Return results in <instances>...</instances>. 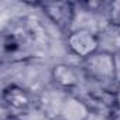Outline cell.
Returning <instances> with one entry per match:
<instances>
[{
  "label": "cell",
  "mask_w": 120,
  "mask_h": 120,
  "mask_svg": "<svg viewBox=\"0 0 120 120\" xmlns=\"http://www.w3.org/2000/svg\"><path fill=\"white\" fill-rule=\"evenodd\" d=\"M81 68L85 78L93 81L99 85H106L114 82V67H113V54L110 51L99 49L86 59H83Z\"/></svg>",
  "instance_id": "cell-1"
},
{
  "label": "cell",
  "mask_w": 120,
  "mask_h": 120,
  "mask_svg": "<svg viewBox=\"0 0 120 120\" xmlns=\"http://www.w3.org/2000/svg\"><path fill=\"white\" fill-rule=\"evenodd\" d=\"M2 105L9 116L19 119L26 114L31 107H34L35 102L26 88L17 83H10L2 92Z\"/></svg>",
  "instance_id": "cell-2"
},
{
  "label": "cell",
  "mask_w": 120,
  "mask_h": 120,
  "mask_svg": "<svg viewBox=\"0 0 120 120\" xmlns=\"http://www.w3.org/2000/svg\"><path fill=\"white\" fill-rule=\"evenodd\" d=\"M38 7L44 11V14L61 30L67 34L72 31V26L76 17L75 3L72 2H45L37 3Z\"/></svg>",
  "instance_id": "cell-3"
},
{
  "label": "cell",
  "mask_w": 120,
  "mask_h": 120,
  "mask_svg": "<svg viewBox=\"0 0 120 120\" xmlns=\"http://www.w3.org/2000/svg\"><path fill=\"white\" fill-rule=\"evenodd\" d=\"M67 45L69 51L82 61L100 49L99 35L89 28L72 30L67 37Z\"/></svg>",
  "instance_id": "cell-4"
},
{
  "label": "cell",
  "mask_w": 120,
  "mask_h": 120,
  "mask_svg": "<svg viewBox=\"0 0 120 120\" xmlns=\"http://www.w3.org/2000/svg\"><path fill=\"white\" fill-rule=\"evenodd\" d=\"M86 79L81 67H75L71 64H56L51 69V81L52 85L61 88L67 92H71L81 86L82 81Z\"/></svg>",
  "instance_id": "cell-5"
},
{
  "label": "cell",
  "mask_w": 120,
  "mask_h": 120,
  "mask_svg": "<svg viewBox=\"0 0 120 120\" xmlns=\"http://www.w3.org/2000/svg\"><path fill=\"white\" fill-rule=\"evenodd\" d=\"M68 93H71V92H67V90H64L61 88L52 85L51 88H47L40 93V96L37 99V106L49 119L58 120L62 103H64L65 98L68 96Z\"/></svg>",
  "instance_id": "cell-6"
},
{
  "label": "cell",
  "mask_w": 120,
  "mask_h": 120,
  "mask_svg": "<svg viewBox=\"0 0 120 120\" xmlns=\"http://www.w3.org/2000/svg\"><path fill=\"white\" fill-rule=\"evenodd\" d=\"M90 113L92 109L89 107L86 100L71 92L62 103L58 120H88L90 117Z\"/></svg>",
  "instance_id": "cell-7"
},
{
  "label": "cell",
  "mask_w": 120,
  "mask_h": 120,
  "mask_svg": "<svg viewBox=\"0 0 120 120\" xmlns=\"http://www.w3.org/2000/svg\"><path fill=\"white\" fill-rule=\"evenodd\" d=\"M23 47V40L17 31H4L3 33V55H14Z\"/></svg>",
  "instance_id": "cell-8"
},
{
  "label": "cell",
  "mask_w": 120,
  "mask_h": 120,
  "mask_svg": "<svg viewBox=\"0 0 120 120\" xmlns=\"http://www.w3.org/2000/svg\"><path fill=\"white\" fill-rule=\"evenodd\" d=\"M105 14L107 24L113 28H120V0L109 2L105 6Z\"/></svg>",
  "instance_id": "cell-9"
},
{
  "label": "cell",
  "mask_w": 120,
  "mask_h": 120,
  "mask_svg": "<svg viewBox=\"0 0 120 120\" xmlns=\"http://www.w3.org/2000/svg\"><path fill=\"white\" fill-rule=\"evenodd\" d=\"M20 120H52V119H49L38 106H37V103H35V106L34 107H31L26 114H23L21 117H19Z\"/></svg>",
  "instance_id": "cell-10"
},
{
  "label": "cell",
  "mask_w": 120,
  "mask_h": 120,
  "mask_svg": "<svg viewBox=\"0 0 120 120\" xmlns=\"http://www.w3.org/2000/svg\"><path fill=\"white\" fill-rule=\"evenodd\" d=\"M113 67H114V82L120 85V49L113 52Z\"/></svg>",
  "instance_id": "cell-11"
},
{
  "label": "cell",
  "mask_w": 120,
  "mask_h": 120,
  "mask_svg": "<svg viewBox=\"0 0 120 120\" xmlns=\"http://www.w3.org/2000/svg\"><path fill=\"white\" fill-rule=\"evenodd\" d=\"M107 120H120V109L113 107V109L107 113Z\"/></svg>",
  "instance_id": "cell-12"
},
{
  "label": "cell",
  "mask_w": 120,
  "mask_h": 120,
  "mask_svg": "<svg viewBox=\"0 0 120 120\" xmlns=\"http://www.w3.org/2000/svg\"><path fill=\"white\" fill-rule=\"evenodd\" d=\"M114 107L120 109V85L114 90Z\"/></svg>",
  "instance_id": "cell-13"
},
{
  "label": "cell",
  "mask_w": 120,
  "mask_h": 120,
  "mask_svg": "<svg viewBox=\"0 0 120 120\" xmlns=\"http://www.w3.org/2000/svg\"><path fill=\"white\" fill-rule=\"evenodd\" d=\"M3 120H20V119H17V117H11V116H6V117H3Z\"/></svg>",
  "instance_id": "cell-14"
}]
</instances>
